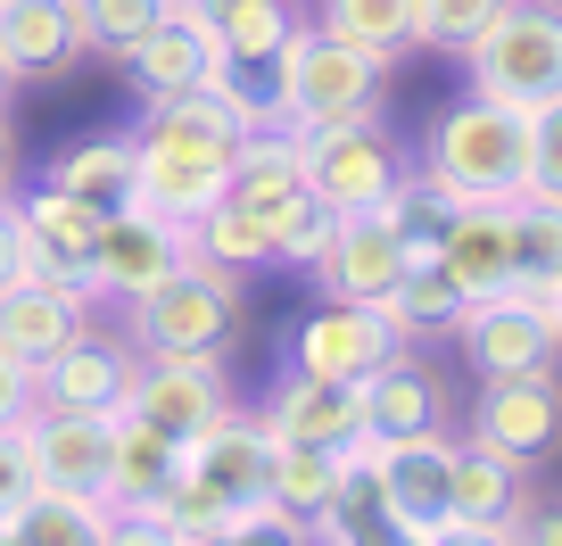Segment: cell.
Here are the masks:
<instances>
[{
  "label": "cell",
  "mask_w": 562,
  "mask_h": 546,
  "mask_svg": "<svg viewBox=\"0 0 562 546\" xmlns=\"http://www.w3.org/2000/svg\"><path fill=\"white\" fill-rule=\"evenodd\" d=\"M273 124V100H248V91H191V100L149 108V124L133 133V199L149 215L191 232L207 208L232 199V166H240V142Z\"/></svg>",
  "instance_id": "cell-1"
},
{
  "label": "cell",
  "mask_w": 562,
  "mask_h": 546,
  "mask_svg": "<svg viewBox=\"0 0 562 546\" xmlns=\"http://www.w3.org/2000/svg\"><path fill=\"white\" fill-rule=\"evenodd\" d=\"M381 58L356 51V42L299 25V34L273 51V124L281 133H331V124H364L381 116Z\"/></svg>",
  "instance_id": "cell-2"
},
{
  "label": "cell",
  "mask_w": 562,
  "mask_h": 546,
  "mask_svg": "<svg viewBox=\"0 0 562 546\" xmlns=\"http://www.w3.org/2000/svg\"><path fill=\"white\" fill-rule=\"evenodd\" d=\"M422 175L439 182L447 199H529V116L505 100H456L430 116L422 142Z\"/></svg>",
  "instance_id": "cell-3"
},
{
  "label": "cell",
  "mask_w": 562,
  "mask_h": 546,
  "mask_svg": "<svg viewBox=\"0 0 562 546\" xmlns=\"http://www.w3.org/2000/svg\"><path fill=\"white\" fill-rule=\"evenodd\" d=\"M480 100H505L521 116L562 100V0H513L505 18L463 51Z\"/></svg>",
  "instance_id": "cell-4"
},
{
  "label": "cell",
  "mask_w": 562,
  "mask_h": 546,
  "mask_svg": "<svg viewBox=\"0 0 562 546\" xmlns=\"http://www.w3.org/2000/svg\"><path fill=\"white\" fill-rule=\"evenodd\" d=\"M240 323V274H215V265H175L158 290L124 299V339L140 356H215Z\"/></svg>",
  "instance_id": "cell-5"
},
{
  "label": "cell",
  "mask_w": 562,
  "mask_h": 546,
  "mask_svg": "<svg viewBox=\"0 0 562 546\" xmlns=\"http://www.w3.org/2000/svg\"><path fill=\"white\" fill-rule=\"evenodd\" d=\"M116 414H140V423H158L166 439H207L215 423H232L240 414V398H232V372L215 365V356H140L133 389H124Z\"/></svg>",
  "instance_id": "cell-6"
},
{
  "label": "cell",
  "mask_w": 562,
  "mask_h": 546,
  "mask_svg": "<svg viewBox=\"0 0 562 546\" xmlns=\"http://www.w3.org/2000/svg\"><path fill=\"white\" fill-rule=\"evenodd\" d=\"M456 339H463V356H472L480 381L546 372V365L562 356L554 315H546V290H529V282L496 290V299H472V307H463V323H456Z\"/></svg>",
  "instance_id": "cell-7"
},
{
  "label": "cell",
  "mask_w": 562,
  "mask_h": 546,
  "mask_svg": "<svg viewBox=\"0 0 562 546\" xmlns=\"http://www.w3.org/2000/svg\"><path fill=\"white\" fill-rule=\"evenodd\" d=\"M356 472L372 480L381 513L422 538L430 522H447V472H456V439L447 431H414V439H364L356 447Z\"/></svg>",
  "instance_id": "cell-8"
},
{
  "label": "cell",
  "mask_w": 562,
  "mask_h": 546,
  "mask_svg": "<svg viewBox=\"0 0 562 546\" xmlns=\"http://www.w3.org/2000/svg\"><path fill=\"white\" fill-rule=\"evenodd\" d=\"M124 75H133L140 108H166V100H191V91H232L240 83V67L215 51V34L199 25L191 0H175L158 34H140L133 51H124Z\"/></svg>",
  "instance_id": "cell-9"
},
{
  "label": "cell",
  "mask_w": 562,
  "mask_h": 546,
  "mask_svg": "<svg viewBox=\"0 0 562 546\" xmlns=\"http://www.w3.org/2000/svg\"><path fill=\"white\" fill-rule=\"evenodd\" d=\"M299 149H306V191H315L331 215H372L405 175L397 149H389V133H381V116L331 124V133H299Z\"/></svg>",
  "instance_id": "cell-10"
},
{
  "label": "cell",
  "mask_w": 562,
  "mask_h": 546,
  "mask_svg": "<svg viewBox=\"0 0 562 546\" xmlns=\"http://www.w3.org/2000/svg\"><path fill=\"white\" fill-rule=\"evenodd\" d=\"M175 265H191V232L149 215L140 199L108 208L100 224V248H91V307L100 299H140V290H158Z\"/></svg>",
  "instance_id": "cell-11"
},
{
  "label": "cell",
  "mask_w": 562,
  "mask_h": 546,
  "mask_svg": "<svg viewBox=\"0 0 562 546\" xmlns=\"http://www.w3.org/2000/svg\"><path fill=\"white\" fill-rule=\"evenodd\" d=\"M290 356H299V372H315V381H356V389H364L381 365L405 356V339H397V323H389L381 307L331 299V307H315V315L299 323Z\"/></svg>",
  "instance_id": "cell-12"
},
{
  "label": "cell",
  "mask_w": 562,
  "mask_h": 546,
  "mask_svg": "<svg viewBox=\"0 0 562 546\" xmlns=\"http://www.w3.org/2000/svg\"><path fill=\"white\" fill-rule=\"evenodd\" d=\"M257 423L273 431L281 447H323V456H356V447L372 439L364 389L356 381H315V372H290V381L257 405Z\"/></svg>",
  "instance_id": "cell-13"
},
{
  "label": "cell",
  "mask_w": 562,
  "mask_h": 546,
  "mask_svg": "<svg viewBox=\"0 0 562 546\" xmlns=\"http://www.w3.org/2000/svg\"><path fill=\"white\" fill-rule=\"evenodd\" d=\"M18 208H25V274H42V282H58V290H75V299H91V248H100L108 208H91V199L58 191V182L25 191Z\"/></svg>",
  "instance_id": "cell-14"
},
{
  "label": "cell",
  "mask_w": 562,
  "mask_h": 546,
  "mask_svg": "<svg viewBox=\"0 0 562 546\" xmlns=\"http://www.w3.org/2000/svg\"><path fill=\"white\" fill-rule=\"evenodd\" d=\"M472 439L496 447V456H513L521 472L554 456V447H562V381H554V365H546V372H513V381L480 389Z\"/></svg>",
  "instance_id": "cell-15"
},
{
  "label": "cell",
  "mask_w": 562,
  "mask_h": 546,
  "mask_svg": "<svg viewBox=\"0 0 562 546\" xmlns=\"http://www.w3.org/2000/svg\"><path fill=\"white\" fill-rule=\"evenodd\" d=\"M34 489H67V497H100L108 505V414H67V405H34L18 423Z\"/></svg>",
  "instance_id": "cell-16"
},
{
  "label": "cell",
  "mask_w": 562,
  "mask_h": 546,
  "mask_svg": "<svg viewBox=\"0 0 562 546\" xmlns=\"http://www.w3.org/2000/svg\"><path fill=\"white\" fill-rule=\"evenodd\" d=\"M439 265L456 274L463 299H496V290L521 282V199H472L456 208L439 241Z\"/></svg>",
  "instance_id": "cell-17"
},
{
  "label": "cell",
  "mask_w": 562,
  "mask_h": 546,
  "mask_svg": "<svg viewBox=\"0 0 562 546\" xmlns=\"http://www.w3.org/2000/svg\"><path fill=\"white\" fill-rule=\"evenodd\" d=\"M405 265H414V248H405V232L389 224L381 208L372 215H339L331 248H323V290L331 299H356V307H389V290L405 282Z\"/></svg>",
  "instance_id": "cell-18"
},
{
  "label": "cell",
  "mask_w": 562,
  "mask_h": 546,
  "mask_svg": "<svg viewBox=\"0 0 562 546\" xmlns=\"http://www.w3.org/2000/svg\"><path fill=\"white\" fill-rule=\"evenodd\" d=\"M140 372V348L133 339H108V332H75L67 348L42 365V405H67V414H116L124 389Z\"/></svg>",
  "instance_id": "cell-19"
},
{
  "label": "cell",
  "mask_w": 562,
  "mask_h": 546,
  "mask_svg": "<svg viewBox=\"0 0 562 546\" xmlns=\"http://www.w3.org/2000/svg\"><path fill=\"white\" fill-rule=\"evenodd\" d=\"M232 208H248L265 232H281L299 208H315V191H306V149H299V133H281V124L248 133V142H240V166H232Z\"/></svg>",
  "instance_id": "cell-20"
},
{
  "label": "cell",
  "mask_w": 562,
  "mask_h": 546,
  "mask_svg": "<svg viewBox=\"0 0 562 546\" xmlns=\"http://www.w3.org/2000/svg\"><path fill=\"white\" fill-rule=\"evenodd\" d=\"M91 299H75V290L42 282V274H18V282H0V348L25 356V365H50L58 348H67L75 332H83Z\"/></svg>",
  "instance_id": "cell-21"
},
{
  "label": "cell",
  "mask_w": 562,
  "mask_h": 546,
  "mask_svg": "<svg viewBox=\"0 0 562 546\" xmlns=\"http://www.w3.org/2000/svg\"><path fill=\"white\" fill-rule=\"evenodd\" d=\"M182 472L207 480V489L232 497V505H265V480H273V431H265L257 414H232V423H215L207 439H191Z\"/></svg>",
  "instance_id": "cell-22"
},
{
  "label": "cell",
  "mask_w": 562,
  "mask_h": 546,
  "mask_svg": "<svg viewBox=\"0 0 562 546\" xmlns=\"http://www.w3.org/2000/svg\"><path fill=\"white\" fill-rule=\"evenodd\" d=\"M182 456L191 447L166 439L158 423H140V414H108V505H149L182 480Z\"/></svg>",
  "instance_id": "cell-23"
},
{
  "label": "cell",
  "mask_w": 562,
  "mask_h": 546,
  "mask_svg": "<svg viewBox=\"0 0 562 546\" xmlns=\"http://www.w3.org/2000/svg\"><path fill=\"white\" fill-rule=\"evenodd\" d=\"M529 505L521 489V464L496 456V447H456V472H447V522H488V530H513Z\"/></svg>",
  "instance_id": "cell-24"
},
{
  "label": "cell",
  "mask_w": 562,
  "mask_h": 546,
  "mask_svg": "<svg viewBox=\"0 0 562 546\" xmlns=\"http://www.w3.org/2000/svg\"><path fill=\"white\" fill-rule=\"evenodd\" d=\"M83 51L75 0H0V58L18 75H58Z\"/></svg>",
  "instance_id": "cell-25"
},
{
  "label": "cell",
  "mask_w": 562,
  "mask_h": 546,
  "mask_svg": "<svg viewBox=\"0 0 562 546\" xmlns=\"http://www.w3.org/2000/svg\"><path fill=\"white\" fill-rule=\"evenodd\" d=\"M356 480V456H323V447H281L273 439V480H265V505L290 513V522L315 538V522L339 505V489Z\"/></svg>",
  "instance_id": "cell-26"
},
{
  "label": "cell",
  "mask_w": 562,
  "mask_h": 546,
  "mask_svg": "<svg viewBox=\"0 0 562 546\" xmlns=\"http://www.w3.org/2000/svg\"><path fill=\"white\" fill-rule=\"evenodd\" d=\"M199 25L215 34V51L232 67H273V51L299 34V9L290 0H191Z\"/></svg>",
  "instance_id": "cell-27"
},
{
  "label": "cell",
  "mask_w": 562,
  "mask_h": 546,
  "mask_svg": "<svg viewBox=\"0 0 562 546\" xmlns=\"http://www.w3.org/2000/svg\"><path fill=\"white\" fill-rule=\"evenodd\" d=\"M364 423H372V439H414V431H439V381H430L414 356L381 365V372L364 381Z\"/></svg>",
  "instance_id": "cell-28"
},
{
  "label": "cell",
  "mask_w": 562,
  "mask_h": 546,
  "mask_svg": "<svg viewBox=\"0 0 562 546\" xmlns=\"http://www.w3.org/2000/svg\"><path fill=\"white\" fill-rule=\"evenodd\" d=\"M315 18H323V34L372 51L381 67H389L397 51H414V42H422V0H323Z\"/></svg>",
  "instance_id": "cell-29"
},
{
  "label": "cell",
  "mask_w": 562,
  "mask_h": 546,
  "mask_svg": "<svg viewBox=\"0 0 562 546\" xmlns=\"http://www.w3.org/2000/svg\"><path fill=\"white\" fill-rule=\"evenodd\" d=\"M463 307H472V299L456 290V274H447L439 257H414V265H405V282L389 290L381 315L397 323V339H430V332H456Z\"/></svg>",
  "instance_id": "cell-30"
},
{
  "label": "cell",
  "mask_w": 562,
  "mask_h": 546,
  "mask_svg": "<svg viewBox=\"0 0 562 546\" xmlns=\"http://www.w3.org/2000/svg\"><path fill=\"white\" fill-rule=\"evenodd\" d=\"M133 133H91V142H75L67 158L50 166V182L58 191H75V199H91V208H124L133 199Z\"/></svg>",
  "instance_id": "cell-31"
},
{
  "label": "cell",
  "mask_w": 562,
  "mask_h": 546,
  "mask_svg": "<svg viewBox=\"0 0 562 546\" xmlns=\"http://www.w3.org/2000/svg\"><path fill=\"white\" fill-rule=\"evenodd\" d=\"M18 538L25 546H108V505L100 497H67V489H34L18 513Z\"/></svg>",
  "instance_id": "cell-32"
},
{
  "label": "cell",
  "mask_w": 562,
  "mask_h": 546,
  "mask_svg": "<svg viewBox=\"0 0 562 546\" xmlns=\"http://www.w3.org/2000/svg\"><path fill=\"white\" fill-rule=\"evenodd\" d=\"M191 257L215 265V274H257V265H273V232H265L248 208H232V199H224V208H207L191 224Z\"/></svg>",
  "instance_id": "cell-33"
},
{
  "label": "cell",
  "mask_w": 562,
  "mask_h": 546,
  "mask_svg": "<svg viewBox=\"0 0 562 546\" xmlns=\"http://www.w3.org/2000/svg\"><path fill=\"white\" fill-rule=\"evenodd\" d=\"M456 208H463V199H447L430 175H397V191L381 199V215L405 232V248H414V257H439V241H447V224H456Z\"/></svg>",
  "instance_id": "cell-34"
},
{
  "label": "cell",
  "mask_w": 562,
  "mask_h": 546,
  "mask_svg": "<svg viewBox=\"0 0 562 546\" xmlns=\"http://www.w3.org/2000/svg\"><path fill=\"white\" fill-rule=\"evenodd\" d=\"M175 0H75V25H83V51L124 58L140 34H158Z\"/></svg>",
  "instance_id": "cell-35"
},
{
  "label": "cell",
  "mask_w": 562,
  "mask_h": 546,
  "mask_svg": "<svg viewBox=\"0 0 562 546\" xmlns=\"http://www.w3.org/2000/svg\"><path fill=\"white\" fill-rule=\"evenodd\" d=\"M513 0H422V42L430 51H472Z\"/></svg>",
  "instance_id": "cell-36"
},
{
  "label": "cell",
  "mask_w": 562,
  "mask_h": 546,
  "mask_svg": "<svg viewBox=\"0 0 562 546\" xmlns=\"http://www.w3.org/2000/svg\"><path fill=\"white\" fill-rule=\"evenodd\" d=\"M562 274V199H521V282L546 290Z\"/></svg>",
  "instance_id": "cell-37"
},
{
  "label": "cell",
  "mask_w": 562,
  "mask_h": 546,
  "mask_svg": "<svg viewBox=\"0 0 562 546\" xmlns=\"http://www.w3.org/2000/svg\"><path fill=\"white\" fill-rule=\"evenodd\" d=\"M331 232H339V215L323 208V199H315V208H299L290 224L273 232V265H299V274H315L323 248H331Z\"/></svg>",
  "instance_id": "cell-38"
},
{
  "label": "cell",
  "mask_w": 562,
  "mask_h": 546,
  "mask_svg": "<svg viewBox=\"0 0 562 546\" xmlns=\"http://www.w3.org/2000/svg\"><path fill=\"white\" fill-rule=\"evenodd\" d=\"M529 199H562V100L529 116Z\"/></svg>",
  "instance_id": "cell-39"
},
{
  "label": "cell",
  "mask_w": 562,
  "mask_h": 546,
  "mask_svg": "<svg viewBox=\"0 0 562 546\" xmlns=\"http://www.w3.org/2000/svg\"><path fill=\"white\" fill-rule=\"evenodd\" d=\"M191 546H315L290 513H273V505H248L232 530H215V538H191Z\"/></svg>",
  "instance_id": "cell-40"
},
{
  "label": "cell",
  "mask_w": 562,
  "mask_h": 546,
  "mask_svg": "<svg viewBox=\"0 0 562 546\" xmlns=\"http://www.w3.org/2000/svg\"><path fill=\"white\" fill-rule=\"evenodd\" d=\"M34 497V464H25V439H18V423H0V522Z\"/></svg>",
  "instance_id": "cell-41"
},
{
  "label": "cell",
  "mask_w": 562,
  "mask_h": 546,
  "mask_svg": "<svg viewBox=\"0 0 562 546\" xmlns=\"http://www.w3.org/2000/svg\"><path fill=\"white\" fill-rule=\"evenodd\" d=\"M34 405H42V372L25 365V356L0 348V423H25Z\"/></svg>",
  "instance_id": "cell-42"
},
{
  "label": "cell",
  "mask_w": 562,
  "mask_h": 546,
  "mask_svg": "<svg viewBox=\"0 0 562 546\" xmlns=\"http://www.w3.org/2000/svg\"><path fill=\"white\" fill-rule=\"evenodd\" d=\"M108 546H182V538L158 522V513H140V505H108Z\"/></svg>",
  "instance_id": "cell-43"
},
{
  "label": "cell",
  "mask_w": 562,
  "mask_h": 546,
  "mask_svg": "<svg viewBox=\"0 0 562 546\" xmlns=\"http://www.w3.org/2000/svg\"><path fill=\"white\" fill-rule=\"evenodd\" d=\"M25 274V208H18V191L0 199V282H18Z\"/></svg>",
  "instance_id": "cell-44"
},
{
  "label": "cell",
  "mask_w": 562,
  "mask_h": 546,
  "mask_svg": "<svg viewBox=\"0 0 562 546\" xmlns=\"http://www.w3.org/2000/svg\"><path fill=\"white\" fill-rule=\"evenodd\" d=\"M414 546H513V530H488V522H430Z\"/></svg>",
  "instance_id": "cell-45"
},
{
  "label": "cell",
  "mask_w": 562,
  "mask_h": 546,
  "mask_svg": "<svg viewBox=\"0 0 562 546\" xmlns=\"http://www.w3.org/2000/svg\"><path fill=\"white\" fill-rule=\"evenodd\" d=\"M513 546H562V505H521Z\"/></svg>",
  "instance_id": "cell-46"
},
{
  "label": "cell",
  "mask_w": 562,
  "mask_h": 546,
  "mask_svg": "<svg viewBox=\"0 0 562 546\" xmlns=\"http://www.w3.org/2000/svg\"><path fill=\"white\" fill-rule=\"evenodd\" d=\"M9 175H18V142H9V116H0V199H9Z\"/></svg>",
  "instance_id": "cell-47"
},
{
  "label": "cell",
  "mask_w": 562,
  "mask_h": 546,
  "mask_svg": "<svg viewBox=\"0 0 562 546\" xmlns=\"http://www.w3.org/2000/svg\"><path fill=\"white\" fill-rule=\"evenodd\" d=\"M546 315H554V339H562V274L546 282Z\"/></svg>",
  "instance_id": "cell-48"
},
{
  "label": "cell",
  "mask_w": 562,
  "mask_h": 546,
  "mask_svg": "<svg viewBox=\"0 0 562 546\" xmlns=\"http://www.w3.org/2000/svg\"><path fill=\"white\" fill-rule=\"evenodd\" d=\"M9 91H18V67H9V58H0V108H9Z\"/></svg>",
  "instance_id": "cell-49"
},
{
  "label": "cell",
  "mask_w": 562,
  "mask_h": 546,
  "mask_svg": "<svg viewBox=\"0 0 562 546\" xmlns=\"http://www.w3.org/2000/svg\"><path fill=\"white\" fill-rule=\"evenodd\" d=\"M0 546H25V538H18V522H0Z\"/></svg>",
  "instance_id": "cell-50"
}]
</instances>
